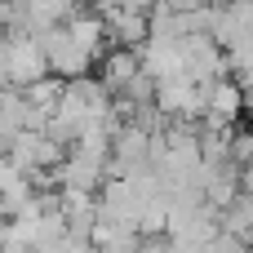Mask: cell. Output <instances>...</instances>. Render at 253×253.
Wrapping results in <instances>:
<instances>
[{
    "instance_id": "1",
    "label": "cell",
    "mask_w": 253,
    "mask_h": 253,
    "mask_svg": "<svg viewBox=\"0 0 253 253\" xmlns=\"http://www.w3.org/2000/svg\"><path fill=\"white\" fill-rule=\"evenodd\" d=\"M182 76H191V80H200V84H213V80L231 76L227 49L218 44L213 31H191V36H182Z\"/></svg>"
},
{
    "instance_id": "2",
    "label": "cell",
    "mask_w": 253,
    "mask_h": 253,
    "mask_svg": "<svg viewBox=\"0 0 253 253\" xmlns=\"http://www.w3.org/2000/svg\"><path fill=\"white\" fill-rule=\"evenodd\" d=\"M40 44H44V53H49V71L62 76V80H80V76H89V71L98 67V58L76 44V36L67 31V22L49 27V31L40 36Z\"/></svg>"
},
{
    "instance_id": "3",
    "label": "cell",
    "mask_w": 253,
    "mask_h": 253,
    "mask_svg": "<svg viewBox=\"0 0 253 253\" xmlns=\"http://www.w3.org/2000/svg\"><path fill=\"white\" fill-rule=\"evenodd\" d=\"M44 76H53V71H49V53H44L40 36L9 31V80H13L18 89H27V84H36V80H44Z\"/></svg>"
},
{
    "instance_id": "4",
    "label": "cell",
    "mask_w": 253,
    "mask_h": 253,
    "mask_svg": "<svg viewBox=\"0 0 253 253\" xmlns=\"http://www.w3.org/2000/svg\"><path fill=\"white\" fill-rule=\"evenodd\" d=\"M102 18H107L111 44L138 49V44H147V36H151V22H147V13H133V9H125V4H107V9H102Z\"/></svg>"
},
{
    "instance_id": "5",
    "label": "cell",
    "mask_w": 253,
    "mask_h": 253,
    "mask_svg": "<svg viewBox=\"0 0 253 253\" xmlns=\"http://www.w3.org/2000/svg\"><path fill=\"white\" fill-rule=\"evenodd\" d=\"M107 182V160H93L84 151H71L62 165H58V187H84V191H98Z\"/></svg>"
},
{
    "instance_id": "6",
    "label": "cell",
    "mask_w": 253,
    "mask_h": 253,
    "mask_svg": "<svg viewBox=\"0 0 253 253\" xmlns=\"http://www.w3.org/2000/svg\"><path fill=\"white\" fill-rule=\"evenodd\" d=\"M138 71H142V53H138V49H125V44H116V49L98 62V76H102V84H107L111 93H120Z\"/></svg>"
},
{
    "instance_id": "7",
    "label": "cell",
    "mask_w": 253,
    "mask_h": 253,
    "mask_svg": "<svg viewBox=\"0 0 253 253\" xmlns=\"http://www.w3.org/2000/svg\"><path fill=\"white\" fill-rule=\"evenodd\" d=\"M62 93H67V80H62V76H44V80L27 84V98H31V107H40V111H49V116H53V107L62 102Z\"/></svg>"
},
{
    "instance_id": "8",
    "label": "cell",
    "mask_w": 253,
    "mask_h": 253,
    "mask_svg": "<svg viewBox=\"0 0 253 253\" xmlns=\"http://www.w3.org/2000/svg\"><path fill=\"white\" fill-rule=\"evenodd\" d=\"M253 240H245V236H236V231H218L213 240H209V253H249Z\"/></svg>"
},
{
    "instance_id": "9",
    "label": "cell",
    "mask_w": 253,
    "mask_h": 253,
    "mask_svg": "<svg viewBox=\"0 0 253 253\" xmlns=\"http://www.w3.org/2000/svg\"><path fill=\"white\" fill-rule=\"evenodd\" d=\"M138 253H173V236L169 231H156V236H142Z\"/></svg>"
},
{
    "instance_id": "10",
    "label": "cell",
    "mask_w": 253,
    "mask_h": 253,
    "mask_svg": "<svg viewBox=\"0 0 253 253\" xmlns=\"http://www.w3.org/2000/svg\"><path fill=\"white\" fill-rule=\"evenodd\" d=\"M111 4H125V9H133V13H151V9L165 4V0H111Z\"/></svg>"
},
{
    "instance_id": "11",
    "label": "cell",
    "mask_w": 253,
    "mask_h": 253,
    "mask_svg": "<svg viewBox=\"0 0 253 253\" xmlns=\"http://www.w3.org/2000/svg\"><path fill=\"white\" fill-rule=\"evenodd\" d=\"M240 191H245V196H253V160L240 169Z\"/></svg>"
},
{
    "instance_id": "12",
    "label": "cell",
    "mask_w": 253,
    "mask_h": 253,
    "mask_svg": "<svg viewBox=\"0 0 253 253\" xmlns=\"http://www.w3.org/2000/svg\"><path fill=\"white\" fill-rule=\"evenodd\" d=\"M173 9H196V4H213V0H169Z\"/></svg>"
}]
</instances>
